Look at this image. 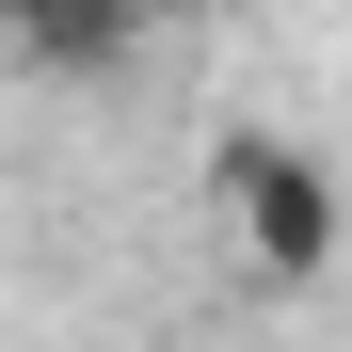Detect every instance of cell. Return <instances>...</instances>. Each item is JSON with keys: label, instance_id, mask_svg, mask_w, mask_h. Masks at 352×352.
<instances>
[{"label": "cell", "instance_id": "obj_1", "mask_svg": "<svg viewBox=\"0 0 352 352\" xmlns=\"http://www.w3.org/2000/svg\"><path fill=\"white\" fill-rule=\"evenodd\" d=\"M224 208H241V256H256L272 288H320V272H336V241H352L336 176H320L305 144H272V129L224 144Z\"/></svg>", "mask_w": 352, "mask_h": 352}]
</instances>
